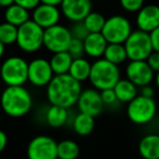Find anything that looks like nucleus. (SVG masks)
<instances>
[{"instance_id": "obj_1", "label": "nucleus", "mask_w": 159, "mask_h": 159, "mask_svg": "<svg viewBox=\"0 0 159 159\" xmlns=\"http://www.w3.org/2000/svg\"><path fill=\"white\" fill-rule=\"evenodd\" d=\"M82 89V83L69 73L55 75L46 86V98L49 105L70 109L76 105Z\"/></svg>"}, {"instance_id": "obj_23", "label": "nucleus", "mask_w": 159, "mask_h": 159, "mask_svg": "<svg viewBox=\"0 0 159 159\" xmlns=\"http://www.w3.org/2000/svg\"><path fill=\"white\" fill-rule=\"evenodd\" d=\"M73 58L68 51H61V52L52 53V56L49 59L51 69L55 75L66 74L69 73L70 66L72 64Z\"/></svg>"}, {"instance_id": "obj_20", "label": "nucleus", "mask_w": 159, "mask_h": 159, "mask_svg": "<svg viewBox=\"0 0 159 159\" xmlns=\"http://www.w3.org/2000/svg\"><path fill=\"white\" fill-rule=\"evenodd\" d=\"M137 89L139 87L135 84H133L130 80L120 79V81L113 87V91L117 95L119 102L129 104L139 95V89Z\"/></svg>"}, {"instance_id": "obj_2", "label": "nucleus", "mask_w": 159, "mask_h": 159, "mask_svg": "<svg viewBox=\"0 0 159 159\" xmlns=\"http://www.w3.org/2000/svg\"><path fill=\"white\" fill-rule=\"evenodd\" d=\"M34 105L31 92L24 86H6L0 94L1 110L10 118L25 117L32 110Z\"/></svg>"}, {"instance_id": "obj_43", "label": "nucleus", "mask_w": 159, "mask_h": 159, "mask_svg": "<svg viewBox=\"0 0 159 159\" xmlns=\"http://www.w3.org/2000/svg\"><path fill=\"white\" fill-rule=\"evenodd\" d=\"M0 122H1V118H0Z\"/></svg>"}, {"instance_id": "obj_3", "label": "nucleus", "mask_w": 159, "mask_h": 159, "mask_svg": "<svg viewBox=\"0 0 159 159\" xmlns=\"http://www.w3.org/2000/svg\"><path fill=\"white\" fill-rule=\"evenodd\" d=\"M120 79H121V71L119 66L111 63L104 57L95 59V61L92 63L89 81L92 86L99 92L113 89Z\"/></svg>"}, {"instance_id": "obj_30", "label": "nucleus", "mask_w": 159, "mask_h": 159, "mask_svg": "<svg viewBox=\"0 0 159 159\" xmlns=\"http://www.w3.org/2000/svg\"><path fill=\"white\" fill-rule=\"evenodd\" d=\"M66 51L70 53L71 57H72L73 59L84 57V55H85L84 42L81 39H76V38H72Z\"/></svg>"}, {"instance_id": "obj_36", "label": "nucleus", "mask_w": 159, "mask_h": 159, "mask_svg": "<svg viewBox=\"0 0 159 159\" xmlns=\"http://www.w3.org/2000/svg\"><path fill=\"white\" fill-rule=\"evenodd\" d=\"M139 95L144 96V97H148V98H154L155 95V89L152 86H150V84L145 85V86L141 87V93Z\"/></svg>"}, {"instance_id": "obj_31", "label": "nucleus", "mask_w": 159, "mask_h": 159, "mask_svg": "<svg viewBox=\"0 0 159 159\" xmlns=\"http://www.w3.org/2000/svg\"><path fill=\"white\" fill-rule=\"evenodd\" d=\"M122 9L126 12H139L144 7L145 0H119Z\"/></svg>"}, {"instance_id": "obj_27", "label": "nucleus", "mask_w": 159, "mask_h": 159, "mask_svg": "<svg viewBox=\"0 0 159 159\" xmlns=\"http://www.w3.org/2000/svg\"><path fill=\"white\" fill-rule=\"evenodd\" d=\"M83 22L89 33H102L105 23H106V18L99 12L91 11L83 20Z\"/></svg>"}, {"instance_id": "obj_25", "label": "nucleus", "mask_w": 159, "mask_h": 159, "mask_svg": "<svg viewBox=\"0 0 159 159\" xmlns=\"http://www.w3.org/2000/svg\"><path fill=\"white\" fill-rule=\"evenodd\" d=\"M79 144L73 139H62L58 142V159H77L80 156Z\"/></svg>"}, {"instance_id": "obj_9", "label": "nucleus", "mask_w": 159, "mask_h": 159, "mask_svg": "<svg viewBox=\"0 0 159 159\" xmlns=\"http://www.w3.org/2000/svg\"><path fill=\"white\" fill-rule=\"evenodd\" d=\"M27 159H58V142L49 135L40 134L27 144Z\"/></svg>"}, {"instance_id": "obj_4", "label": "nucleus", "mask_w": 159, "mask_h": 159, "mask_svg": "<svg viewBox=\"0 0 159 159\" xmlns=\"http://www.w3.org/2000/svg\"><path fill=\"white\" fill-rule=\"evenodd\" d=\"M29 62L20 56H10L0 64V80L6 86H21L27 82Z\"/></svg>"}, {"instance_id": "obj_17", "label": "nucleus", "mask_w": 159, "mask_h": 159, "mask_svg": "<svg viewBox=\"0 0 159 159\" xmlns=\"http://www.w3.org/2000/svg\"><path fill=\"white\" fill-rule=\"evenodd\" d=\"M85 55L93 59L104 57L105 50L108 46V42L102 33H89L84 40Z\"/></svg>"}, {"instance_id": "obj_32", "label": "nucleus", "mask_w": 159, "mask_h": 159, "mask_svg": "<svg viewBox=\"0 0 159 159\" xmlns=\"http://www.w3.org/2000/svg\"><path fill=\"white\" fill-rule=\"evenodd\" d=\"M100 95H102V102H104L105 107L116 106V105L119 102L113 89H104V91L100 92Z\"/></svg>"}, {"instance_id": "obj_42", "label": "nucleus", "mask_w": 159, "mask_h": 159, "mask_svg": "<svg viewBox=\"0 0 159 159\" xmlns=\"http://www.w3.org/2000/svg\"><path fill=\"white\" fill-rule=\"evenodd\" d=\"M157 134L159 135V125H158V129H157Z\"/></svg>"}, {"instance_id": "obj_11", "label": "nucleus", "mask_w": 159, "mask_h": 159, "mask_svg": "<svg viewBox=\"0 0 159 159\" xmlns=\"http://www.w3.org/2000/svg\"><path fill=\"white\" fill-rule=\"evenodd\" d=\"M55 76L49 60L35 58L29 62L27 82L35 87H46Z\"/></svg>"}, {"instance_id": "obj_28", "label": "nucleus", "mask_w": 159, "mask_h": 159, "mask_svg": "<svg viewBox=\"0 0 159 159\" xmlns=\"http://www.w3.org/2000/svg\"><path fill=\"white\" fill-rule=\"evenodd\" d=\"M18 38V26L10 24L8 22L0 23V42L6 46H11L16 44Z\"/></svg>"}, {"instance_id": "obj_18", "label": "nucleus", "mask_w": 159, "mask_h": 159, "mask_svg": "<svg viewBox=\"0 0 159 159\" xmlns=\"http://www.w3.org/2000/svg\"><path fill=\"white\" fill-rule=\"evenodd\" d=\"M139 154L143 159H159V135L147 134L139 143Z\"/></svg>"}, {"instance_id": "obj_29", "label": "nucleus", "mask_w": 159, "mask_h": 159, "mask_svg": "<svg viewBox=\"0 0 159 159\" xmlns=\"http://www.w3.org/2000/svg\"><path fill=\"white\" fill-rule=\"evenodd\" d=\"M70 33L72 38H76V39L84 40L89 34V30L86 29L84 22L83 21H76V22H72L71 26L69 27Z\"/></svg>"}, {"instance_id": "obj_5", "label": "nucleus", "mask_w": 159, "mask_h": 159, "mask_svg": "<svg viewBox=\"0 0 159 159\" xmlns=\"http://www.w3.org/2000/svg\"><path fill=\"white\" fill-rule=\"evenodd\" d=\"M16 45L25 53H35L44 47V29L33 20L18 27Z\"/></svg>"}, {"instance_id": "obj_19", "label": "nucleus", "mask_w": 159, "mask_h": 159, "mask_svg": "<svg viewBox=\"0 0 159 159\" xmlns=\"http://www.w3.org/2000/svg\"><path fill=\"white\" fill-rule=\"evenodd\" d=\"M69 120V109L63 107L49 105L45 112V121L47 125L53 129H59L66 125Z\"/></svg>"}, {"instance_id": "obj_41", "label": "nucleus", "mask_w": 159, "mask_h": 159, "mask_svg": "<svg viewBox=\"0 0 159 159\" xmlns=\"http://www.w3.org/2000/svg\"><path fill=\"white\" fill-rule=\"evenodd\" d=\"M154 80H155V84H156V87L159 89V71H158V72L155 73Z\"/></svg>"}, {"instance_id": "obj_24", "label": "nucleus", "mask_w": 159, "mask_h": 159, "mask_svg": "<svg viewBox=\"0 0 159 159\" xmlns=\"http://www.w3.org/2000/svg\"><path fill=\"white\" fill-rule=\"evenodd\" d=\"M29 20H31L29 10L16 3H13L5 10V21L10 24H13L19 27Z\"/></svg>"}, {"instance_id": "obj_21", "label": "nucleus", "mask_w": 159, "mask_h": 159, "mask_svg": "<svg viewBox=\"0 0 159 159\" xmlns=\"http://www.w3.org/2000/svg\"><path fill=\"white\" fill-rule=\"evenodd\" d=\"M72 129L80 136H87L95 129V118L79 111L73 118Z\"/></svg>"}, {"instance_id": "obj_22", "label": "nucleus", "mask_w": 159, "mask_h": 159, "mask_svg": "<svg viewBox=\"0 0 159 159\" xmlns=\"http://www.w3.org/2000/svg\"><path fill=\"white\" fill-rule=\"evenodd\" d=\"M92 63L85 57L73 59L72 64L69 70V74L79 82H85L89 81V74H91Z\"/></svg>"}, {"instance_id": "obj_12", "label": "nucleus", "mask_w": 159, "mask_h": 159, "mask_svg": "<svg viewBox=\"0 0 159 159\" xmlns=\"http://www.w3.org/2000/svg\"><path fill=\"white\" fill-rule=\"evenodd\" d=\"M76 106L80 112L86 113L94 118L102 115L105 109L100 92L94 87L82 89L79 100L76 102Z\"/></svg>"}, {"instance_id": "obj_34", "label": "nucleus", "mask_w": 159, "mask_h": 159, "mask_svg": "<svg viewBox=\"0 0 159 159\" xmlns=\"http://www.w3.org/2000/svg\"><path fill=\"white\" fill-rule=\"evenodd\" d=\"M14 3L25 8L26 10H34L40 3V0H14Z\"/></svg>"}, {"instance_id": "obj_14", "label": "nucleus", "mask_w": 159, "mask_h": 159, "mask_svg": "<svg viewBox=\"0 0 159 159\" xmlns=\"http://www.w3.org/2000/svg\"><path fill=\"white\" fill-rule=\"evenodd\" d=\"M61 14L71 22L83 21L92 11L91 0H63L60 5Z\"/></svg>"}, {"instance_id": "obj_8", "label": "nucleus", "mask_w": 159, "mask_h": 159, "mask_svg": "<svg viewBox=\"0 0 159 159\" xmlns=\"http://www.w3.org/2000/svg\"><path fill=\"white\" fill-rule=\"evenodd\" d=\"M123 45L125 47L128 59L130 61L146 60L148 56L154 51L149 33H146L139 29L130 34Z\"/></svg>"}, {"instance_id": "obj_38", "label": "nucleus", "mask_w": 159, "mask_h": 159, "mask_svg": "<svg viewBox=\"0 0 159 159\" xmlns=\"http://www.w3.org/2000/svg\"><path fill=\"white\" fill-rule=\"evenodd\" d=\"M62 1H63V0H40V3H46V5L59 7V6L62 3Z\"/></svg>"}, {"instance_id": "obj_26", "label": "nucleus", "mask_w": 159, "mask_h": 159, "mask_svg": "<svg viewBox=\"0 0 159 159\" xmlns=\"http://www.w3.org/2000/svg\"><path fill=\"white\" fill-rule=\"evenodd\" d=\"M104 58L117 66L124 63L128 60L125 47L123 44H108L104 53Z\"/></svg>"}, {"instance_id": "obj_16", "label": "nucleus", "mask_w": 159, "mask_h": 159, "mask_svg": "<svg viewBox=\"0 0 159 159\" xmlns=\"http://www.w3.org/2000/svg\"><path fill=\"white\" fill-rule=\"evenodd\" d=\"M136 26L146 33H150L159 27V6H144L136 14Z\"/></svg>"}, {"instance_id": "obj_13", "label": "nucleus", "mask_w": 159, "mask_h": 159, "mask_svg": "<svg viewBox=\"0 0 159 159\" xmlns=\"http://www.w3.org/2000/svg\"><path fill=\"white\" fill-rule=\"evenodd\" d=\"M125 76L137 87H142L152 82L155 72L148 66L146 60H135L126 64Z\"/></svg>"}, {"instance_id": "obj_10", "label": "nucleus", "mask_w": 159, "mask_h": 159, "mask_svg": "<svg viewBox=\"0 0 159 159\" xmlns=\"http://www.w3.org/2000/svg\"><path fill=\"white\" fill-rule=\"evenodd\" d=\"M72 39L69 27L56 24L44 30V47L51 53L66 51Z\"/></svg>"}, {"instance_id": "obj_15", "label": "nucleus", "mask_w": 159, "mask_h": 159, "mask_svg": "<svg viewBox=\"0 0 159 159\" xmlns=\"http://www.w3.org/2000/svg\"><path fill=\"white\" fill-rule=\"evenodd\" d=\"M60 16H61V11L58 7L46 5V3H39L33 10L32 20L37 23L42 29L46 30L58 24L60 21Z\"/></svg>"}, {"instance_id": "obj_35", "label": "nucleus", "mask_w": 159, "mask_h": 159, "mask_svg": "<svg viewBox=\"0 0 159 159\" xmlns=\"http://www.w3.org/2000/svg\"><path fill=\"white\" fill-rule=\"evenodd\" d=\"M149 36H150V42H152V46L154 51L159 52V27H157L156 30L150 32Z\"/></svg>"}, {"instance_id": "obj_6", "label": "nucleus", "mask_w": 159, "mask_h": 159, "mask_svg": "<svg viewBox=\"0 0 159 159\" xmlns=\"http://www.w3.org/2000/svg\"><path fill=\"white\" fill-rule=\"evenodd\" d=\"M157 104L154 98L137 95L126 107V116L131 122L137 125H145L152 122L157 115Z\"/></svg>"}, {"instance_id": "obj_7", "label": "nucleus", "mask_w": 159, "mask_h": 159, "mask_svg": "<svg viewBox=\"0 0 159 159\" xmlns=\"http://www.w3.org/2000/svg\"><path fill=\"white\" fill-rule=\"evenodd\" d=\"M132 32V24L129 19L116 14L106 19L102 34L108 44H124Z\"/></svg>"}, {"instance_id": "obj_39", "label": "nucleus", "mask_w": 159, "mask_h": 159, "mask_svg": "<svg viewBox=\"0 0 159 159\" xmlns=\"http://www.w3.org/2000/svg\"><path fill=\"white\" fill-rule=\"evenodd\" d=\"M14 3V0H0V7L7 9L8 7L12 6Z\"/></svg>"}, {"instance_id": "obj_33", "label": "nucleus", "mask_w": 159, "mask_h": 159, "mask_svg": "<svg viewBox=\"0 0 159 159\" xmlns=\"http://www.w3.org/2000/svg\"><path fill=\"white\" fill-rule=\"evenodd\" d=\"M146 62L148 63V66L152 68V70L155 73L159 71V52L157 51H152L148 58L146 59Z\"/></svg>"}, {"instance_id": "obj_40", "label": "nucleus", "mask_w": 159, "mask_h": 159, "mask_svg": "<svg viewBox=\"0 0 159 159\" xmlns=\"http://www.w3.org/2000/svg\"><path fill=\"white\" fill-rule=\"evenodd\" d=\"M5 52H6V45L0 42V60L2 59V57L5 56Z\"/></svg>"}, {"instance_id": "obj_37", "label": "nucleus", "mask_w": 159, "mask_h": 159, "mask_svg": "<svg viewBox=\"0 0 159 159\" xmlns=\"http://www.w3.org/2000/svg\"><path fill=\"white\" fill-rule=\"evenodd\" d=\"M8 145V135L5 131L0 130V154L6 149Z\"/></svg>"}]
</instances>
